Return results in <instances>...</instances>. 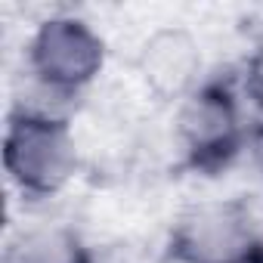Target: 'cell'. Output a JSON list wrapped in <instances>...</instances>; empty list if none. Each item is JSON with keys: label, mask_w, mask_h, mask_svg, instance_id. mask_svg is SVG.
Segmentation results:
<instances>
[{"label": "cell", "mask_w": 263, "mask_h": 263, "mask_svg": "<svg viewBox=\"0 0 263 263\" xmlns=\"http://www.w3.org/2000/svg\"><path fill=\"white\" fill-rule=\"evenodd\" d=\"M248 108L232 84L204 81L174 111V140L183 158L198 171L229 167L248 140Z\"/></svg>", "instance_id": "obj_1"}, {"label": "cell", "mask_w": 263, "mask_h": 263, "mask_svg": "<svg viewBox=\"0 0 263 263\" xmlns=\"http://www.w3.org/2000/svg\"><path fill=\"white\" fill-rule=\"evenodd\" d=\"M4 161L10 183L25 198H56L78 177L81 152L74 127L68 121L10 118Z\"/></svg>", "instance_id": "obj_2"}, {"label": "cell", "mask_w": 263, "mask_h": 263, "mask_svg": "<svg viewBox=\"0 0 263 263\" xmlns=\"http://www.w3.org/2000/svg\"><path fill=\"white\" fill-rule=\"evenodd\" d=\"M105 68V41L81 16H50L41 22L25 50V74L81 99Z\"/></svg>", "instance_id": "obj_3"}, {"label": "cell", "mask_w": 263, "mask_h": 263, "mask_svg": "<svg viewBox=\"0 0 263 263\" xmlns=\"http://www.w3.org/2000/svg\"><path fill=\"white\" fill-rule=\"evenodd\" d=\"M263 245L251 208L241 201H201L192 204L174 229L177 263H248Z\"/></svg>", "instance_id": "obj_4"}, {"label": "cell", "mask_w": 263, "mask_h": 263, "mask_svg": "<svg viewBox=\"0 0 263 263\" xmlns=\"http://www.w3.org/2000/svg\"><path fill=\"white\" fill-rule=\"evenodd\" d=\"M140 74L149 90H155L164 99H186L195 87H201L204 78V62H201V47L195 37L183 28H161L155 31L140 53Z\"/></svg>", "instance_id": "obj_5"}, {"label": "cell", "mask_w": 263, "mask_h": 263, "mask_svg": "<svg viewBox=\"0 0 263 263\" xmlns=\"http://www.w3.org/2000/svg\"><path fill=\"white\" fill-rule=\"evenodd\" d=\"M90 248L65 223L25 226L7 251V263H87Z\"/></svg>", "instance_id": "obj_6"}, {"label": "cell", "mask_w": 263, "mask_h": 263, "mask_svg": "<svg viewBox=\"0 0 263 263\" xmlns=\"http://www.w3.org/2000/svg\"><path fill=\"white\" fill-rule=\"evenodd\" d=\"M235 90H238L248 115L254 121H263V37L245 56V62L238 68V78H235Z\"/></svg>", "instance_id": "obj_7"}, {"label": "cell", "mask_w": 263, "mask_h": 263, "mask_svg": "<svg viewBox=\"0 0 263 263\" xmlns=\"http://www.w3.org/2000/svg\"><path fill=\"white\" fill-rule=\"evenodd\" d=\"M248 263H263V245H260V248H257V251H254V257H251V260H248Z\"/></svg>", "instance_id": "obj_8"}, {"label": "cell", "mask_w": 263, "mask_h": 263, "mask_svg": "<svg viewBox=\"0 0 263 263\" xmlns=\"http://www.w3.org/2000/svg\"><path fill=\"white\" fill-rule=\"evenodd\" d=\"M260 177H263V155H260Z\"/></svg>", "instance_id": "obj_9"}]
</instances>
